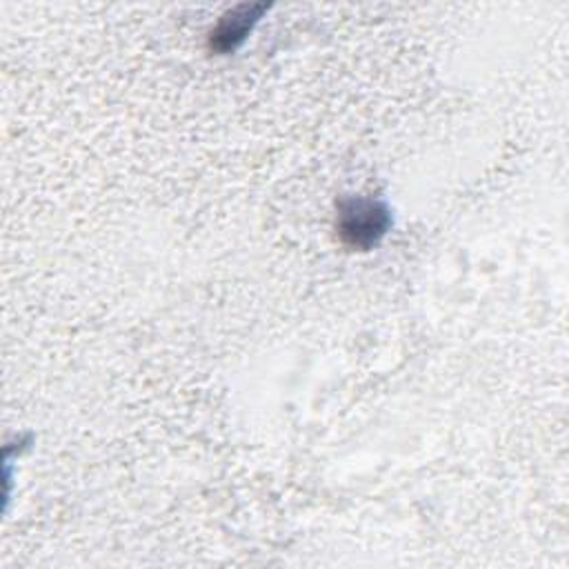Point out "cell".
<instances>
[{
  "label": "cell",
  "mask_w": 569,
  "mask_h": 569,
  "mask_svg": "<svg viewBox=\"0 0 569 569\" xmlns=\"http://www.w3.org/2000/svg\"><path fill=\"white\" fill-rule=\"evenodd\" d=\"M391 227V213L385 202L371 198H342L338 204L336 229L340 240L351 247L367 251L378 244Z\"/></svg>",
  "instance_id": "obj_1"
},
{
  "label": "cell",
  "mask_w": 569,
  "mask_h": 569,
  "mask_svg": "<svg viewBox=\"0 0 569 569\" xmlns=\"http://www.w3.org/2000/svg\"><path fill=\"white\" fill-rule=\"evenodd\" d=\"M264 11H267L264 2H258V4L242 2L224 11L209 33V49L220 56L236 51L244 42V38L251 33V29L256 27V22L262 18Z\"/></svg>",
  "instance_id": "obj_2"
}]
</instances>
